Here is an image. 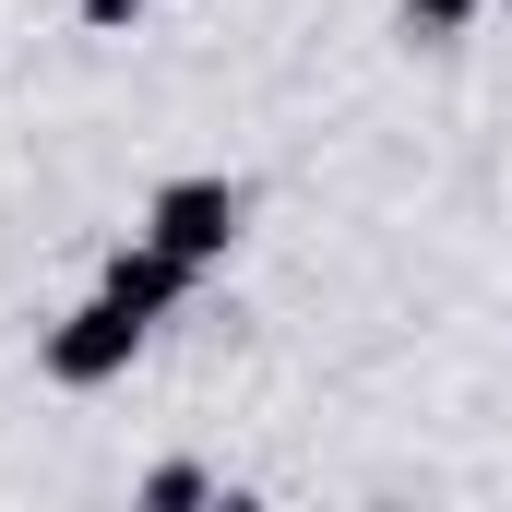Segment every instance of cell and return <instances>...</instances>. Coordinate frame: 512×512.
I'll use <instances>...</instances> for the list:
<instances>
[{
	"mask_svg": "<svg viewBox=\"0 0 512 512\" xmlns=\"http://www.w3.org/2000/svg\"><path fill=\"white\" fill-rule=\"evenodd\" d=\"M143 346H155V322H143V310H120V298L96 286L84 310H60V322H48L36 370H48L60 393H108V382H131V358H143Z\"/></svg>",
	"mask_w": 512,
	"mask_h": 512,
	"instance_id": "1",
	"label": "cell"
},
{
	"mask_svg": "<svg viewBox=\"0 0 512 512\" xmlns=\"http://www.w3.org/2000/svg\"><path fill=\"white\" fill-rule=\"evenodd\" d=\"M131 501H143V512H191V501H215V477H203V465H155Z\"/></svg>",
	"mask_w": 512,
	"mask_h": 512,
	"instance_id": "5",
	"label": "cell"
},
{
	"mask_svg": "<svg viewBox=\"0 0 512 512\" xmlns=\"http://www.w3.org/2000/svg\"><path fill=\"white\" fill-rule=\"evenodd\" d=\"M393 24L417 48H453V36H477V0H393Z\"/></svg>",
	"mask_w": 512,
	"mask_h": 512,
	"instance_id": "4",
	"label": "cell"
},
{
	"mask_svg": "<svg viewBox=\"0 0 512 512\" xmlns=\"http://www.w3.org/2000/svg\"><path fill=\"white\" fill-rule=\"evenodd\" d=\"M239 227H251V191H239L227 167H179V179L143 203V239H167L191 274H215V262L239 251Z\"/></svg>",
	"mask_w": 512,
	"mask_h": 512,
	"instance_id": "2",
	"label": "cell"
},
{
	"mask_svg": "<svg viewBox=\"0 0 512 512\" xmlns=\"http://www.w3.org/2000/svg\"><path fill=\"white\" fill-rule=\"evenodd\" d=\"M96 286H108V298H120V310H143V322H167V310H179V298H191V286H203V274H191V262L167 251V239H143V227H131L120 251L96 262Z\"/></svg>",
	"mask_w": 512,
	"mask_h": 512,
	"instance_id": "3",
	"label": "cell"
},
{
	"mask_svg": "<svg viewBox=\"0 0 512 512\" xmlns=\"http://www.w3.org/2000/svg\"><path fill=\"white\" fill-rule=\"evenodd\" d=\"M72 12H84V36H131L143 24V0H72Z\"/></svg>",
	"mask_w": 512,
	"mask_h": 512,
	"instance_id": "6",
	"label": "cell"
}]
</instances>
